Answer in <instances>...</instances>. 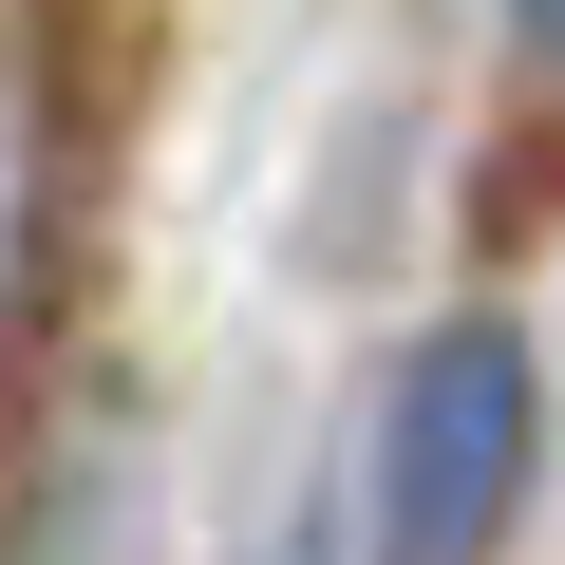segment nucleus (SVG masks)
Here are the masks:
<instances>
[{"mask_svg":"<svg viewBox=\"0 0 565 565\" xmlns=\"http://www.w3.org/2000/svg\"><path fill=\"white\" fill-rule=\"evenodd\" d=\"M527 471H546V340L471 302V321H434V340L396 359V396H377V471H359L377 565H490L509 509H527Z\"/></svg>","mask_w":565,"mask_h":565,"instance_id":"1","label":"nucleus"},{"mask_svg":"<svg viewBox=\"0 0 565 565\" xmlns=\"http://www.w3.org/2000/svg\"><path fill=\"white\" fill-rule=\"evenodd\" d=\"M490 20H509V39H527V57H546V39H565V0H490Z\"/></svg>","mask_w":565,"mask_h":565,"instance_id":"2","label":"nucleus"},{"mask_svg":"<svg viewBox=\"0 0 565 565\" xmlns=\"http://www.w3.org/2000/svg\"><path fill=\"white\" fill-rule=\"evenodd\" d=\"M264 565H340V527H321V509H302V527H282V546H264Z\"/></svg>","mask_w":565,"mask_h":565,"instance_id":"3","label":"nucleus"}]
</instances>
